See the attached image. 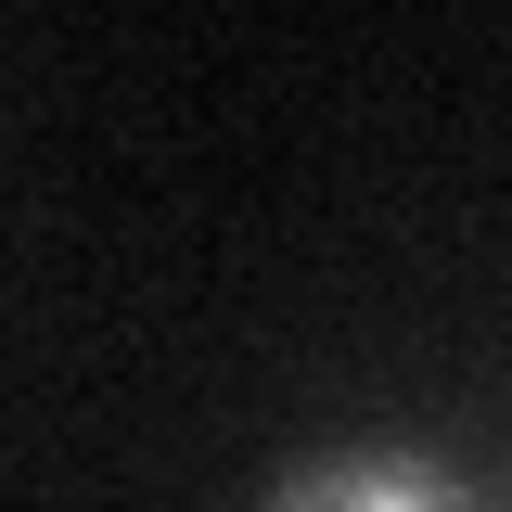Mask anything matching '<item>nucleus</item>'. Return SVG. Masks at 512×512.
Masks as SVG:
<instances>
[{
  "label": "nucleus",
  "mask_w": 512,
  "mask_h": 512,
  "mask_svg": "<svg viewBox=\"0 0 512 512\" xmlns=\"http://www.w3.org/2000/svg\"><path fill=\"white\" fill-rule=\"evenodd\" d=\"M256 512H474V487L448 474L436 448H397V436H359V448H320L295 461Z\"/></svg>",
  "instance_id": "1"
}]
</instances>
